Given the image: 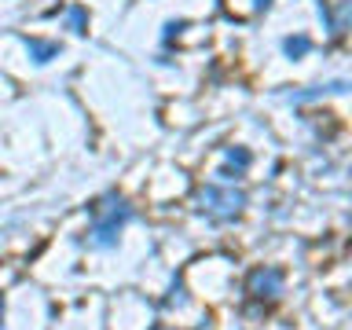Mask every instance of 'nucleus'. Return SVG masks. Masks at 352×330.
I'll use <instances>...</instances> for the list:
<instances>
[{"label":"nucleus","mask_w":352,"mask_h":330,"mask_svg":"<svg viewBox=\"0 0 352 330\" xmlns=\"http://www.w3.org/2000/svg\"><path fill=\"white\" fill-rule=\"evenodd\" d=\"M246 290L257 301H272V297L283 294V272L279 268H253L246 279Z\"/></svg>","instance_id":"nucleus-3"},{"label":"nucleus","mask_w":352,"mask_h":330,"mask_svg":"<svg viewBox=\"0 0 352 330\" xmlns=\"http://www.w3.org/2000/svg\"><path fill=\"white\" fill-rule=\"evenodd\" d=\"M26 48H30V55L37 63H48V59H55V55H59V44H52V41H26Z\"/></svg>","instance_id":"nucleus-4"},{"label":"nucleus","mask_w":352,"mask_h":330,"mask_svg":"<svg viewBox=\"0 0 352 330\" xmlns=\"http://www.w3.org/2000/svg\"><path fill=\"white\" fill-rule=\"evenodd\" d=\"M228 162H231V165H235V169L242 173V169L250 165V151H242V147H231V151H228Z\"/></svg>","instance_id":"nucleus-6"},{"label":"nucleus","mask_w":352,"mask_h":330,"mask_svg":"<svg viewBox=\"0 0 352 330\" xmlns=\"http://www.w3.org/2000/svg\"><path fill=\"white\" fill-rule=\"evenodd\" d=\"M154 330H169V327H154Z\"/></svg>","instance_id":"nucleus-10"},{"label":"nucleus","mask_w":352,"mask_h":330,"mask_svg":"<svg viewBox=\"0 0 352 330\" xmlns=\"http://www.w3.org/2000/svg\"><path fill=\"white\" fill-rule=\"evenodd\" d=\"M0 323H4V297H0Z\"/></svg>","instance_id":"nucleus-9"},{"label":"nucleus","mask_w":352,"mask_h":330,"mask_svg":"<svg viewBox=\"0 0 352 330\" xmlns=\"http://www.w3.org/2000/svg\"><path fill=\"white\" fill-rule=\"evenodd\" d=\"M283 48H286L290 59H301V55H308V48H312V41H308V37H286Z\"/></svg>","instance_id":"nucleus-5"},{"label":"nucleus","mask_w":352,"mask_h":330,"mask_svg":"<svg viewBox=\"0 0 352 330\" xmlns=\"http://www.w3.org/2000/svg\"><path fill=\"white\" fill-rule=\"evenodd\" d=\"M268 4H272V0H253V8H257V11H264Z\"/></svg>","instance_id":"nucleus-8"},{"label":"nucleus","mask_w":352,"mask_h":330,"mask_svg":"<svg viewBox=\"0 0 352 330\" xmlns=\"http://www.w3.org/2000/svg\"><path fill=\"white\" fill-rule=\"evenodd\" d=\"M66 22H70V30H74V33H85V11H81V8H70Z\"/></svg>","instance_id":"nucleus-7"},{"label":"nucleus","mask_w":352,"mask_h":330,"mask_svg":"<svg viewBox=\"0 0 352 330\" xmlns=\"http://www.w3.org/2000/svg\"><path fill=\"white\" fill-rule=\"evenodd\" d=\"M246 206V195L235 191V187H220V184H209L198 191V209L217 220H235Z\"/></svg>","instance_id":"nucleus-2"},{"label":"nucleus","mask_w":352,"mask_h":330,"mask_svg":"<svg viewBox=\"0 0 352 330\" xmlns=\"http://www.w3.org/2000/svg\"><path fill=\"white\" fill-rule=\"evenodd\" d=\"M129 217H132V209L125 206V198L114 195V191L103 195L92 206V242H96V246H114L118 231L125 228Z\"/></svg>","instance_id":"nucleus-1"}]
</instances>
